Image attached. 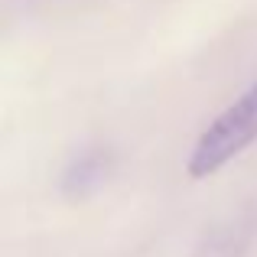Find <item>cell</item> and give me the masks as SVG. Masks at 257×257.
Returning <instances> with one entry per match:
<instances>
[{
  "instance_id": "cell-1",
  "label": "cell",
  "mask_w": 257,
  "mask_h": 257,
  "mask_svg": "<svg viewBox=\"0 0 257 257\" xmlns=\"http://www.w3.org/2000/svg\"><path fill=\"white\" fill-rule=\"evenodd\" d=\"M257 144V82L241 91L228 107H221L195 137L186 160L192 179H208Z\"/></svg>"
},
{
  "instance_id": "cell-2",
  "label": "cell",
  "mask_w": 257,
  "mask_h": 257,
  "mask_svg": "<svg viewBox=\"0 0 257 257\" xmlns=\"http://www.w3.org/2000/svg\"><path fill=\"white\" fill-rule=\"evenodd\" d=\"M111 173V153L107 150H85L65 166L62 173V189L72 199H85L91 195Z\"/></svg>"
},
{
  "instance_id": "cell-3",
  "label": "cell",
  "mask_w": 257,
  "mask_h": 257,
  "mask_svg": "<svg viewBox=\"0 0 257 257\" xmlns=\"http://www.w3.org/2000/svg\"><path fill=\"white\" fill-rule=\"evenodd\" d=\"M238 234H241V228H234V225L212 231V238H205V247L199 251V257H238V251L244 247V238L238 241Z\"/></svg>"
}]
</instances>
